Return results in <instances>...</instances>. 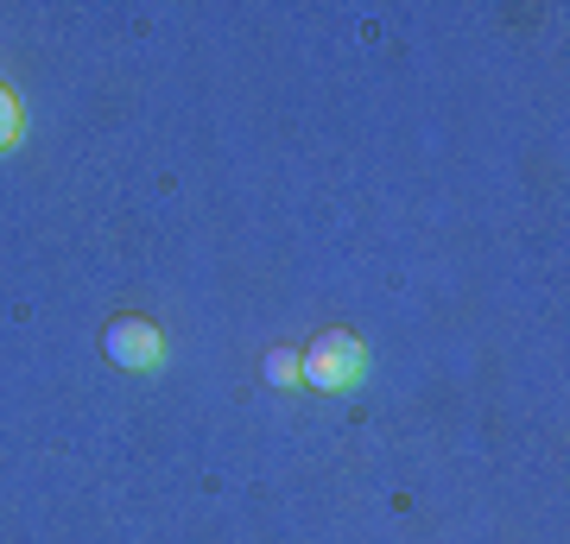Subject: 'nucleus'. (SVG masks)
I'll return each mask as SVG.
<instances>
[{
	"label": "nucleus",
	"mask_w": 570,
	"mask_h": 544,
	"mask_svg": "<svg viewBox=\"0 0 570 544\" xmlns=\"http://www.w3.org/2000/svg\"><path fill=\"white\" fill-rule=\"evenodd\" d=\"M102 355L115 367H134V374H153V367L165 362V336H159V323H146V317H115L102 329Z\"/></svg>",
	"instance_id": "f03ea898"
},
{
	"label": "nucleus",
	"mask_w": 570,
	"mask_h": 544,
	"mask_svg": "<svg viewBox=\"0 0 570 544\" xmlns=\"http://www.w3.org/2000/svg\"><path fill=\"white\" fill-rule=\"evenodd\" d=\"M7 146H20V101L0 82V152H7Z\"/></svg>",
	"instance_id": "20e7f679"
},
{
	"label": "nucleus",
	"mask_w": 570,
	"mask_h": 544,
	"mask_svg": "<svg viewBox=\"0 0 570 544\" xmlns=\"http://www.w3.org/2000/svg\"><path fill=\"white\" fill-rule=\"evenodd\" d=\"M266 380L273 386H305V355H298V348H273V355H266Z\"/></svg>",
	"instance_id": "7ed1b4c3"
},
{
	"label": "nucleus",
	"mask_w": 570,
	"mask_h": 544,
	"mask_svg": "<svg viewBox=\"0 0 570 544\" xmlns=\"http://www.w3.org/2000/svg\"><path fill=\"white\" fill-rule=\"evenodd\" d=\"M305 380L317 393H348V386L367 380V348L362 336H348V329H330L317 343L305 348Z\"/></svg>",
	"instance_id": "f257e3e1"
}]
</instances>
